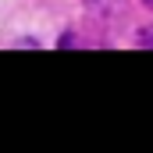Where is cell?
<instances>
[{
	"label": "cell",
	"instance_id": "1",
	"mask_svg": "<svg viewBox=\"0 0 153 153\" xmlns=\"http://www.w3.org/2000/svg\"><path fill=\"white\" fill-rule=\"evenodd\" d=\"M139 46H153V29H150V32H143V36H139Z\"/></svg>",
	"mask_w": 153,
	"mask_h": 153
}]
</instances>
